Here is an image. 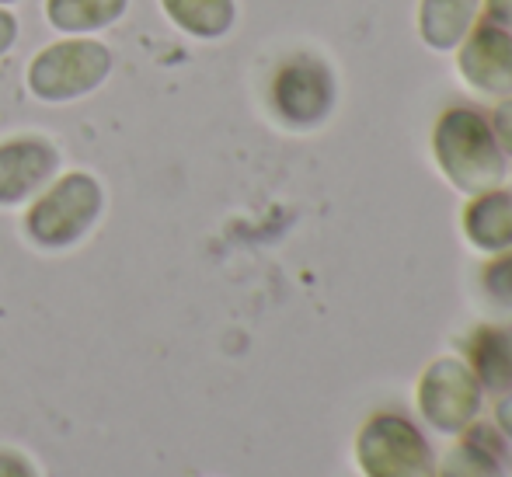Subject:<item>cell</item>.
<instances>
[{"mask_svg":"<svg viewBox=\"0 0 512 477\" xmlns=\"http://www.w3.org/2000/svg\"><path fill=\"white\" fill-rule=\"evenodd\" d=\"M432 157L439 175L460 195H481L506 185L509 161L495 140L488 115L471 105H450L432 126Z\"/></svg>","mask_w":512,"mask_h":477,"instance_id":"6da1fadb","label":"cell"},{"mask_svg":"<svg viewBox=\"0 0 512 477\" xmlns=\"http://www.w3.org/2000/svg\"><path fill=\"white\" fill-rule=\"evenodd\" d=\"M102 206L105 192L98 178L84 175V171H70L35 195V202L25 213V234L49 251L74 248L98 223Z\"/></svg>","mask_w":512,"mask_h":477,"instance_id":"7a4b0ae2","label":"cell"},{"mask_svg":"<svg viewBox=\"0 0 512 477\" xmlns=\"http://www.w3.org/2000/svg\"><path fill=\"white\" fill-rule=\"evenodd\" d=\"M485 387L464 356H436L415 380V411L425 429L457 439L474 429L485 408Z\"/></svg>","mask_w":512,"mask_h":477,"instance_id":"3957f363","label":"cell"},{"mask_svg":"<svg viewBox=\"0 0 512 477\" xmlns=\"http://www.w3.org/2000/svg\"><path fill=\"white\" fill-rule=\"evenodd\" d=\"M352 460L363 477H436L429 436L401 411L366 418L352 439Z\"/></svg>","mask_w":512,"mask_h":477,"instance_id":"277c9868","label":"cell"},{"mask_svg":"<svg viewBox=\"0 0 512 477\" xmlns=\"http://www.w3.org/2000/svg\"><path fill=\"white\" fill-rule=\"evenodd\" d=\"M108 70H112L108 46L88 35H77V39L53 42L35 56L28 67V88L49 105H63V101L84 98L102 88Z\"/></svg>","mask_w":512,"mask_h":477,"instance_id":"5b68a950","label":"cell"},{"mask_svg":"<svg viewBox=\"0 0 512 477\" xmlns=\"http://www.w3.org/2000/svg\"><path fill=\"white\" fill-rule=\"evenodd\" d=\"M335 98V74L328 63L310 53H297L279 63L269 84L272 112L290 129H317L335 112Z\"/></svg>","mask_w":512,"mask_h":477,"instance_id":"8992f818","label":"cell"},{"mask_svg":"<svg viewBox=\"0 0 512 477\" xmlns=\"http://www.w3.org/2000/svg\"><path fill=\"white\" fill-rule=\"evenodd\" d=\"M460 81L485 98L512 95V28L481 18L453 49Z\"/></svg>","mask_w":512,"mask_h":477,"instance_id":"52a82bcc","label":"cell"},{"mask_svg":"<svg viewBox=\"0 0 512 477\" xmlns=\"http://www.w3.org/2000/svg\"><path fill=\"white\" fill-rule=\"evenodd\" d=\"M60 171V150L46 136L0 140V206H21L35 199Z\"/></svg>","mask_w":512,"mask_h":477,"instance_id":"ba28073f","label":"cell"},{"mask_svg":"<svg viewBox=\"0 0 512 477\" xmlns=\"http://www.w3.org/2000/svg\"><path fill=\"white\" fill-rule=\"evenodd\" d=\"M460 230L481 255H499L512 248V189L499 185L481 195H467L460 209Z\"/></svg>","mask_w":512,"mask_h":477,"instance_id":"9c48e42d","label":"cell"},{"mask_svg":"<svg viewBox=\"0 0 512 477\" xmlns=\"http://www.w3.org/2000/svg\"><path fill=\"white\" fill-rule=\"evenodd\" d=\"M464 363L481 380L485 394L512 390V321H485L464 338Z\"/></svg>","mask_w":512,"mask_h":477,"instance_id":"30bf717a","label":"cell"},{"mask_svg":"<svg viewBox=\"0 0 512 477\" xmlns=\"http://www.w3.org/2000/svg\"><path fill=\"white\" fill-rule=\"evenodd\" d=\"M481 21V0H418L415 28L432 53H453Z\"/></svg>","mask_w":512,"mask_h":477,"instance_id":"8fae6325","label":"cell"},{"mask_svg":"<svg viewBox=\"0 0 512 477\" xmlns=\"http://www.w3.org/2000/svg\"><path fill=\"white\" fill-rule=\"evenodd\" d=\"M164 14L196 39H223L237 21L234 0H161Z\"/></svg>","mask_w":512,"mask_h":477,"instance_id":"7c38bea8","label":"cell"},{"mask_svg":"<svg viewBox=\"0 0 512 477\" xmlns=\"http://www.w3.org/2000/svg\"><path fill=\"white\" fill-rule=\"evenodd\" d=\"M126 7L129 0H46V18L60 32L88 35L119 21Z\"/></svg>","mask_w":512,"mask_h":477,"instance_id":"4fadbf2b","label":"cell"},{"mask_svg":"<svg viewBox=\"0 0 512 477\" xmlns=\"http://www.w3.org/2000/svg\"><path fill=\"white\" fill-rule=\"evenodd\" d=\"M436 477H506L499 457L471 436H457V443L436 460Z\"/></svg>","mask_w":512,"mask_h":477,"instance_id":"5bb4252c","label":"cell"},{"mask_svg":"<svg viewBox=\"0 0 512 477\" xmlns=\"http://www.w3.org/2000/svg\"><path fill=\"white\" fill-rule=\"evenodd\" d=\"M481 289H485L492 303L512 310V248L488 255L485 269H481Z\"/></svg>","mask_w":512,"mask_h":477,"instance_id":"9a60e30c","label":"cell"},{"mask_svg":"<svg viewBox=\"0 0 512 477\" xmlns=\"http://www.w3.org/2000/svg\"><path fill=\"white\" fill-rule=\"evenodd\" d=\"M488 126H492V133H495V140H499L506 161H512V95L495 101L492 115H488Z\"/></svg>","mask_w":512,"mask_h":477,"instance_id":"2e32d148","label":"cell"},{"mask_svg":"<svg viewBox=\"0 0 512 477\" xmlns=\"http://www.w3.org/2000/svg\"><path fill=\"white\" fill-rule=\"evenodd\" d=\"M492 422H495V432H499V436L512 446V390H506V394L495 397Z\"/></svg>","mask_w":512,"mask_h":477,"instance_id":"e0dca14e","label":"cell"},{"mask_svg":"<svg viewBox=\"0 0 512 477\" xmlns=\"http://www.w3.org/2000/svg\"><path fill=\"white\" fill-rule=\"evenodd\" d=\"M0 477H39V474H35L28 457H21L14 450H0Z\"/></svg>","mask_w":512,"mask_h":477,"instance_id":"ac0fdd59","label":"cell"},{"mask_svg":"<svg viewBox=\"0 0 512 477\" xmlns=\"http://www.w3.org/2000/svg\"><path fill=\"white\" fill-rule=\"evenodd\" d=\"M481 18L512 28V0H481Z\"/></svg>","mask_w":512,"mask_h":477,"instance_id":"d6986e66","label":"cell"},{"mask_svg":"<svg viewBox=\"0 0 512 477\" xmlns=\"http://www.w3.org/2000/svg\"><path fill=\"white\" fill-rule=\"evenodd\" d=\"M14 42H18V18H14L11 11H4V7H0V56H4L7 49L14 46Z\"/></svg>","mask_w":512,"mask_h":477,"instance_id":"ffe728a7","label":"cell"},{"mask_svg":"<svg viewBox=\"0 0 512 477\" xmlns=\"http://www.w3.org/2000/svg\"><path fill=\"white\" fill-rule=\"evenodd\" d=\"M4 4H14V0H0V7H4Z\"/></svg>","mask_w":512,"mask_h":477,"instance_id":"44dd1931","label":"cell"}]
</instances>
